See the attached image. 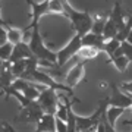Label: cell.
Instances as JSON below:
<instances>
[{"label": "cell", "mask_w": 132, "mask_h": 132, "mask_svg": "<svg viewBox=\"0 0 132 132\" xmlns=\"http://www.w3.org/2000/svg\"><path fill=\"white\" fill-rule=\"evenodd\" d=\"M63 6H65L66 13L65 16L71 19L72 28L76 31V35H79L82 38L87 34H90L91 29H93V24H94L93 15L88 10H76L75 7H72L69 2H63Z\"/></svg>", "instance_id": "obj_1"}, {"label": "cell", "mask_w": 132, "mask_h": 132, "mask_svg": "<svg viewBox=\"0 0 132 132\" xmlns=\"http://www.w3.org/2000/svg\"><path fill=\"white\" fill-rule=\"evenodd\" d=\"M28 46H29V48H31L32 54L37 57L40 62H48V63H52V65H57V53L52 52V50L46 46V43L43 40L38 27L31 29Z\"/></svg>", "instance_id": "obj_2"}, {"label": "cell", "mask_w": 132, "mask_h": 132, "mask_svg": "<svg viewBox=\"0 0 132 132\" xmlns=\"http://www.w3.org/2000/svg\"><path fill=\"white\" fill-rule=\"evenodd\" d=\"M82 48V38L79 35H73L72 40L65 47H62L59 52H57V66H65L68 65L71 59H73L75 56H78L79 50Z\"/></svg>", "instance_id": "obj_3"}, {"label": "cell", "mask_w": 132, "mask_h": 132, "mask_svg": "<svg viewBox=\"0 0 132 132\" xmlns=\"http://www.w3.org/2000/svg\"><path fill=\"white\" fill-rule=\"evenodd\" d=\"M37 103L41 106L44 114H56L57 106H59V95H57L56 90L52 88H43L40 98L37 100Z\"/></svg>", "instance_id": "obj_4"}, {"label": "cell", "mask_w": 132, "mask_h": 132, "mask_svg": "<svg viewBox=\"0 0 132 132\" xmlns=\"http://www.w3.org/2000/svg\"><path fill=\"white\" fill-rule=\"evenodd\" d=\"M28 6L31 7V22L27 27V31H31L32 28L38 27V22L41 16L50 13V0L46 2H37V0H28Z\"/></svg>", "instance_id": "obj_5"}, {"label": "cell", "mask_w": 132, "mask_h": 132, "mask_svg": "<svg viewBox=\"0 0 132 132\" xmlns=\"http://www.w3.org/2000/svg\"><path fill=\"white\" fill-rule=\"evenodd\" d=\"M43 116H44V112H43L41 106H40L37 101H32V103L29 104L28 107L21 109L19 114L16 116V118H15V122H19V120H22V122L34 123V125L37 126V123L41 120Z\"/></svg>", "instance_id": "obj_6"}, {"label": "cell", "mask_w": 132, "mask_h": 132, "mask_svg": "<svg viewBox=\"0 0 132 132\" xmlns=\"http://www.w3.org/2000/svg\"><path fill=\"white\" fill-rule=\"evenodd\" d=\"M109 100H110V106L112 107H119V109H123V110H129L132 107L131 95H128L126 93H123L118 85H114V84L110 85Z\"/></svg>", "instance_id": "obj_7"}, {"label": "cell", "mask_w": 132, "mask_h": 132, "mask_svg": "<svg viewBox=\"0 0 132 132\" xmlns=\"http://www.w3.org/2000/svg\"><path fill=\"white\" fill-rule=\"evenodd\" d=\"M87 78V72H85V62H76L75 65L71 68V71L68 72L66 79L63 84L66 87H69L71 90H73L76 85L82 82Z\"/></svg>", "instance_id": "obj_8"}, {"label": "cell", "mask_w": 132, "mask_h": 132, "mask_svg": "<svg viewBox=\"0 0 132 132\" xmlns=\"http://www.w3.org/2000/svg\"><path fill=\"white\" fill-rule=\"evenodd\" d=\"M126 13L123 12L122 6H120V2H114L113 5V9L110 12V16H109V21L112 22V24L118 28V31L120 32L123 28H125V25H126Z\"/></svg>", "instance_id": "obj_9"}, {"label": "cell", "mask_w": 132, "mask_h": 132, "mask_svg": "<svg viewBox=\"0 0 132 132\" xmlns=\"http://www.w3.org/2000/svg\"><path fill=\"white\" fill-rule=\"evenodd\" d=\"M31 57H34V54L31 52V48H29L28 43L22 41L13 47V53L10 56L9 63H15V62H19V60H27V59H31Z\"/></svg>", "instance_id": "obj_10"}, {"label": "cell", "mask_w": 132, "mask_h": 132, "mask_svg": "<svg viewBox=\"0 0 132 132\" xmlns=\"http://www.w3.org/2000/svg\"><path fill=\"white\" fill-rule=\"evenodd\" d=\"M82 47H91L98 50V52H104L106 40L103 38V35H97L94 32H90L85 37H82Z\"/></svg>", "instance_id": "obj_11"}, {"label": "cell", "mask_w": 132, "mask_h": 132, "mask_svg": "<svg viewBox=\"0 0 132 132\" xmlns=\"http://www.w3.org/2000/svg\"><path fill=\"white\" fill-rule=\"evenodd\" d=\"M34 132H56V116L44 114L41 120L37 123V129Z\"/></svg>", "instance_id": "obj_12"}, {"label": "cell", "mask_w": 132, "mask_h": 132, "mask_svg": "<svg viewBox=\"0 0 132 132\" xmlns=\"http://www.w3.org/2000/svg\"><path fill=\"white\" fill-rule=\"evenodd\" d=\"M0 79H2V82H3L5 90L10 88V87L13 85V82L16 81V78H15V75H13V72H12V65H10L9 62H6L5 66L0 69Z\"/></svg>", "instance_id": "obj_13"}, {"label": "cell", "mask_w": 132, "mask_h": 132, "mask_svg": "<svg viewBox=\"0 0 132 132\" xmlns=\"http://www.w3.org/2000/svg\"><path fill=\"white\" fill-rule=\"evenodd\" d=\"M7 41L10 44H19V43L25 41V29L24 31H21L19 28H15V27H7Z\"/></svg>", "instance_id": "obj_14"}, {"label": "cell", "mask_w": 132, "mask_h": 132, "mask_svg": "<svg viewBox=\"0 0 132 132\" xmlns=\"http://www.w3.org/2000/svg\"><path fill=\"white\" fill-rule=\"evenodd\" d=\"M123 109H119V107H112V106H109L107 112H106V120L110 126L114 128V122L120 118V114H123Z\"/></svg>", "instance_id": "obj_15"}, {"label": "cell", "mask_w": 132, "mask_h": 132, "mask_svg": "<svg viewBox=\"0 0 132 132\" xmlns=\"http://www.w3.org/2000/svg\"><path fill=\"white\" fill-rule=\"evenodd\" d=\"M132 32V13H126V25H125V28L118 34V40L120 43L126 41L128 37H129V34Z\"/></svg>", "instance_id": "obj_16"}, {"label": "cell", "mask_w": 132, "mask_h": 132, "mask_svg": "<svg viewBox=\"0 0 132 132\" xmlns=\"http://www.w3.org/2000/svg\"><path fill=\"white\" fill-rule=\"evenodd\" d=\"M98 50H95V48H91V47H82L78 53V56L79 57L81 62H87V60H91V59H95V57L98 56Z\"/></svg>", "instance_id": "obj_17"}, {"label": "cell", "mask_w": 132, "mask_h": 132, "mask_svg": "<svg viewBox=\"0 0 132 132\" xmlns=\"http://www.w3.org/2000/svg\"><path fill=\"white\" fill-rule=\"evenodd\" d=\"M122 46V43L119 41L118 38H113V40H110V41H106V47H104V53L109 56V60L113 57V54L118 52L119 48Z\"/></svg>", "instance_id": "obj_18"}, {"label": "cell", "mask_w": 132, "mask_h": 132, "mask_svg": "<svg viewBox=\"0 0 132 132\" xmlns=\"http://www.w3.org/2000/svg\"><path fill=\"white\" fill-rule=\"evenodd\" d=\"M27 60H28V59H27ZM27 60H19V62H15V63H10V65H12V72H13V75H15L16 79L22 78V75L27 72V65H28Z\"/></svg>", "instance_id": "obj_19"}, {"label": "cell", "mask_w": 132, "mask_h": 132, "mask_svg": "<svg viewBox=\"0 0 132 132\" xmlns=\"http://www.w3.org/2000/svg\"><path fill=\"white\" fill-rule=\"evenodd\" d=\"M13 44H10V43H6L3 46H0V60L3 62H9L10 60V56H12V53H13Z\"/></svg>", "instance_id": "obj_20"}, {"label": "cell", "mask_w": 132, "mask_h": 132, "mask_svg": "<svg viewBox=\"0 0 132 132\" xmlns=\"http://www.w3.org/2000/svg\"><path fill=\"white\" fill-rule=\"evenodd\" d=\"M50 13L57 15H66L65 13V6L62 0H50Z\"/></svg>", "instance_id": "obj_21"}, {"label": "cell", "mask_w": 132, "mask_h": 132, "mask_svg": "<svg viewBox=\"0 0 132 132\" xmlns=\"http://www.w3.org/2000/svg\"><path fill=\"white\" fill-rule=\"evenodd\" d=\"M56 119H60L63 122H68V106H66L63 101L59 100V106H57V110H56Z\"/></svg>", "instance_id": "obj_22"}, {"label": "cell", "mask_w": 132, "mask_h": 132, "mask_svg": "<svg viewBox=\"0 0 132 132\" xmlns=\"http://www.w3.org/2000/svg\"><path fill=\"white\" fill-rule=\"evenodd\" d=\"M129 59L128 57H125V56H120V57H118V59H114L112 63H113L114 66H116V69H118L119 72H125L126 71V68H128V65H129Z\"/></svg>", "instance_id": "obj_23"}, {"label": "cell", "mask_w": 132, "mask_h": 132, "mask_svg": "<svg viewBox=\"0 0 132 132\" xmlns=\"http://www.w3.org/2000/svg\"><path fill=\"white\" fill-rule=\"evenodd\" d=\"M120 50H122L123 56L128 57V59L132 62V44H129L128 41H123L122 46H120Z\"/></svg>", "instance_id": "obj_24"}, {"label": "cell", "mask_w": 132, "mask_h": 132, "mask_svg": "<svg viewBox=\"0 0 132 132\" xmlns=\"http://www.w3.org/2000/svg\"><path fill=\"white\" fill-rule=\"evenodd\" d=\"M56 132H68L66 122H63L60 119H56Z\"/></svg>", "instance_id": "obj_25"}, {"label": "cell", "mask_w": 132, "mask_h": 132, "mask_svg": "<svg viewBox=\"0 0 132 132\" xmlns=\"http://www.w3.org/2000/svg\"><path fill=\"white\" fill-rule=\"evenodd\" d=\"M6 43H9L7 41V28L0 27V46H3Z\"/></svg>", "instance_id": "obj_26"}, {"label": "cell", "mask_w": 132, "mask_h": 132, "mask_svg": "<svg viewBox=\"0 0 132 132\" xmlns=\"http://www.w3.org/2000/svg\"><path fill=\"white\" fill-rule=\"evenodd\" d=\"M120 90H122L123 93H126V94L132 95V81L131 82H123V84L120 85Z\"/></svg>", "instance_id": "obj_27"}, {"label": "cell", "mask_w": 132, "mask_h": 132, "mask_svg": "<svg viewBox=\"0 0 132 132\" xmlns=\"http://www.w3.org/2000/svg\"><path fill=\"white\" fill-rule=\"evenodd\" d=\"M0 27H3V28H7L9 25L5 22V19H3V16H2V13H0Z\"/></svg>", "instance_id": "obj_28"}, {"label": "cell", "mask_w": 132, "mask_h": 132, "mask_svg": "<svg viewBox=\"0 0 132 132\" xmlns=\"http://www.w3.org/2000/svg\"><path fill=\"white\" fill-rule=\"evenodd\" d=\"M128 43H129V44H132V32L129 34V37H128V40H126Z\"/></svg>", "instance_id": "obj_29"}, {"label": "cell", "mask_w": 132, "mask_h": 132, "mask_svg": "<svg viewBox=\"0 0 132 132\" xmlns=\"http://www.w3.org/2000/svg\"><path fill=\"white\" fill-rule=\"evenodd\" d=\"M0 91H5V87H3V82H2V79H0Z\"/></svg>", "instance_id": "obj_30"}, {"label": "cell", "mask_w": 132, "mask_h": 132, "mask_svg": "<svg viewBox=\"0 0 132 132\" xmlns=\"http://www.w3.org/2000/svg\"><path fill=\"white\" fill-rule=\"evenodd\" d=\"M5 63H6V62H3V60H0V69H2V68H3V66H5Z\"/></svg>", "instance_id": "obj_31"}, {"label": "cell", "mask_w": 132, "mask_h": 132, "mask_svg": "<svg viewBox=\"0 0 132 132\" xmlns=\"http://www.w3.org/2000/svg\"><path fill=\"white\" fill-rule=\"evenodd\" d=\"M129 110H131V112H132V107H131V109H129Z\"/></svg>", "instance_id": "obj_32"}, {"label": "cell", "mask_w": 132, "mask_h": 132, "mask_svg": "<svg viewBox=\"0 0 132 132\" xmlns=\"http://www.w3.org/2000/svg\"><path fill=\"white\" fill-rule=\"evenodd\" d=\"M91 132H95V131H91Z\"/></svg>", "instance_id": "obj_33"}]
</instances>
